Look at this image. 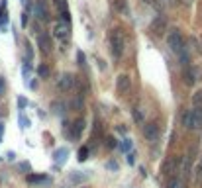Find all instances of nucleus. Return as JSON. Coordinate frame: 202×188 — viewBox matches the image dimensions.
Returning <instances> with one entry per match:
<instances>
[{
    "label": "nucleus",
    "mask_w": 202,
    "mask_h": 188,
    "mask_svg": "<svg viewBox=\"0 0 202 188\" xmlns=\"http://www.w3.org/2000/svg\"><path fill=\"white\" fill-rule=\"evenodd\" d=\"M110 47H112V55L114 57H122V53H124V33H122V30H118V27H114V30L110 32Z\"/></svg>",
    "instance_id": "1"
},
{
    "label": "nucleus",
    "mask_w": 202,
    "mask_h": 188,
    "mask_svg": "<svg viewBox=\"0 0 202 188\" xmlns=\"http://www.w3.org/2000/svg\"><path fill=\"white\" fill-rule=\"evenodd\" d=\"M167 45L171 47V51L175 53H181L183 51V35L179 30H171L167 35Z\"/></svg>",
    "instance_id": "2"
},
{
    "label": "nucleus",
    "mask_w": 202,
    "mask_h": 188,
    "mask_svg": "<svg viewBox=\"0 0 202 188\" xmlns=\"http://www.w3.org/2000/svg\"><path fill=\"white\" fill-rule=\"evenodd\" d=\"M149 30H151V33H155V35H163V33L167 32V22H165V18H163V16H155L151 20V24H149Z\"/></svg>",
    "instance_id": "3"
},
{
    "label": "nucleus",
    "mask_w": 202,
    "mask_h": 188,
    "mask_svg": "<svg viewBox=\"0 0 202 188\" xmlns=\"http://www.w3.org/2000/svg\"><path fill=\"white\" fill-rule=\"evenodd\" d=\"M69 33H71V30H69V24H67V22H57V24H55L53 35H55L57 39L67 41V39H69Z\"/></svg>",
    "instance_id": "4"
},
{
    "label": "nucleus",
    "mask_w": 202,
    "mask_h": 188,
    "mask_svg": "<svg viewBox=\"0 0 202 188\" xmlns=\"http://www.w3.org/2000/svg\"><path fill=\"white\" fill-rule=\"evenodd\" d=\"M88 178H91V172H86V171H77V172H71V175L67 176V180H69L71 184H80V182H86Z\"/></svg>",
    "instance_id": "5"
},
{
    "label": "nucleus",
    "mask_w": 202,
    "mask_h": 188,
    "mask_svg": "<svg viewBox=\"0 0 202 188\" xmlns=\"http://www.w3.org/2000/svg\"><path fill=\"white\" fill-rule=\"evenodd\" d=\"M130 86H132V82H130V77L128 75H118V78H116V88H118L120 94L130 92Z\"/></svg>",
    "instance_id": "6"
},
{
    "label": "nucleus",
    "mask_w": 202,
    "mask_h": 188,
    "mask_svg": "<svg viewBox=\"0 0 202 188\" xmlns=\"http://www.w3.org/2000/svg\"><path fill=\"white\" fill-rule=\"evenodd\" d=\"M34 14L37 16V20H41V22H47V20H49V12H47L45 2H43V0H37V2H35Z\"/></svg>",
    "instance_id": "7"
},
{
    "label": "nucleus",
    "mask_w": 202,
    "mask_h": 188,
    "mask_svg": "<svg viewBox=\"0 0 202 188\" xmlns=\"http://www.w3.org/2000/svg\"><path fill=\"white\" fill-rule=\"evenodd\" d=\"M143 135L149 141H157V137H159V127H157L155 124H145L143 126Z\"/></svg>",
    "instance_id": "8"
},
{
    "label": "nucleus",
    "mask_w": 202,
    "mask_h": 188,
    "mask_svg": "<svg viewBox=\"0 0 202 188\" xmlns=\"http://www.w3.org/2000/svg\"><path fill=\"white\" fill-rule=\"evenodd\" d=\"M37 45H39L41 53H45V55L51 53V39H49V35L39 33V35H37Z\"/></svg>",
    "instance_id": "9"
},
{
    "label": "nucleus",
    "mask_w": 202,
    "mask_h": 188,
    "mask_svg": "<svg viewBox=\"0 0 202 188\" xmlns=\"http://www.w3.org/2000/svg\"><path fill=\"white\" fill-rule=\"evenodd\" d=\"M179 163H181V159H179V157H171L169 161L165 163V167H163V171H165V175H169V176H175V175H177V167H179Z\"/></svg>",
    "instance_id": "10"
},
{
    "label": "nucleus",
    "mask_w": 202,
    "mask_h": 188,
    "mask_svg": "<svg viewBox=\"0 0 202 188\" xmlns=\"http://www.w3.org/2000/svg\"><path fill=\"white\" fill-rule=\"evenodd\" d=\"M75 84H77V81H75V77L69 75V73H65L61 78H59V88L61 90H71Z\"/></svg>",
    "instance_id": "11"
},
{
    "label": "nucleus",
    "mask_w": 202,
    "mask_h": 188,
    "mask_svg": "<svg viewBox=\"0 0 202 188\" xmlns=\"http://www.w3.org/2000/svg\"><path fill=\"white\" fill-rule=\"evenodd\" d=\"M183 77H184V82L189 84V86H192L194 82H196V78H198V71L194 69V67H184Z\"/></svg>",
    "instance_id": "12"
},
{
    "label": "nucleus",
    "mask_w": 202,
    "mask_h": 188,
    "mask_svg": "<svg viewBox=\"0 0 202 188\" xmlns=\"http://www.w3.org/2000/svg\"><path fill=\"white\" fill-rule=\"evenodd\" d=\"M67 155H69V149H67V147H59L55 153H53L55 163H57V165H65V163H67Z\"/></svg>",
    "instance_id": "13"
},
{
    "label": "nucleus",
    "mask_w": 202,
    "mask_h": 188,
    "mask_svg": "<svg viewBox=\"0 0 202 188\" xmlns=\"http://www.w3.org/2000/svg\"><path fill=\"white\" fill-rule=\"evenodd\" d=\"M202 127V108H196L192 110V129Z\"/></svg>",
    "instance_id": "14"
},
{
    "label": "nucleus",
    "mask_w": 202,
    "mask_h": 188,
    "mask_svg": "<svg viewBox=\"0 0 202 188\" xmlns=\"http://www.w3.org/2000/svg\"><path fill=\"white\" fill-rule=\"evenodd\" d=\"M83 129H85V120L80 118L77 120L73 124V131H71V137H80V133H83Z\"/></svg>",
    "instance_id": "15"
},
{
    "label": "nucleus",
    "mask_w": 202,
    "mask_h": 188,
    "mask_svg": "<svg viewBox=\"0 0 202 188\" xmlns=\"http://www.w3.org/2000/svg\"><path fill=\"white\" fill-rule=\"evenodd\" d=\"M167 188H186V184L181 176H171L167 182Z\"/></svg>",
    "instance_id": "16"
},
{
    "label": "nucleus",
    "mask_w": 202,
    "mask_h": 188,
    "mask_svg": "<svg viewBox=\"0 0 202 188\" xmlns=\"http://www.w3.org/2000/svg\"><path fill=\"white\" fill-rule=\"evenodd\" d=\"M28 182H32V184H37V182H39V184H49L51 180L47 176H43V175H29L28 176Z\"/></svg>",
    "instance_id": "17"
},
{
    "label": "nucleus",
    "mask_w": 202,
    "mask_h": 188,
    "mask_svg": "<svg viewBox=\"0 0 202 188\" xmlns=\"http://www.w3.org/2000/svg\"><path fill=\"white\" fill-rule=\"evenodd\" d=\"M181 121H183V126H184L186 129H190V131H192V112H190V110L183 112V116H181Z\"/></svg>",
    "instance_id": "18"
},
{
    "label": "nucleus",
    "mask_w": 202,
    "mask_h": 188,
    "mask_svg": "<svg viewBox=\"0 0 202 188\" xmlns=\"http://www.w3.org/2000/svg\"><path fill=\"white\" fill-rule=\"evenodd\" d=\"M132 145H133L132 139H130V137H126V139H122V143H120V151H122V153H130Z\"/></svg>",
    "instance_id": "19"
},
{
    "label": "nucleus",
    "mask_w": 202,
    "mask_h": 188,
    "mask_svg": "<svg viewBox=\"0 0 202 188\" xmlns=\"http://www.w3.org/2000/svg\"><path fill=\"white\" fill-rule=\"evenodd\" d=\"M37 75H39V78H49L51 69L47 67V65H39V67H37Z\"/></svg>",
    "instance_id": "20"
},
{
    "label": "nucleus",
    "mask_w": 202,
    "mask_h": 188,
    "mask_svg": "<svg viewBox=\"0 0 202 188\" xmlns=\"http://www.w3.org/2000/svg\"><path fill=\"white\" fill-rule=\"evenodd\" d=\"M192 104H194V108H202V90L192 94Z\"/></svg>",
    "instance_id": "21"
},
{
    "label": "nucleus",
    "mask_w": 202,
    "mask_h": 188,
    "mask_svg": "<svg viewBox=\"0 0 202 188\" xmlns=\"http://www.w3.org/2000/svg\"><path fill=\"white\" fill-rule=\"evenodd\" d=\"M88 159V147H80L79 149V161L83 163V161H86Z\"/></svg>",
    "instance_id": "22"
},
{
    "label": "nucleus",
    "mask_w": 202,
    "mask_h": 188,
    "mask_svg": "<svg viewBox=\"0 0 202 188\" xmlns=\"http://www.w3.org/2000/svg\"><path fill=\"white\" fill-rule=\"evenodd\" d=\"M28 126H29V120L26 118L24 114H20V127H22V129H26Z\"/></svg>",
    "instance_id": "23"
},
{
    "label": "nucleus",
    "mask_w": 202,
    "mask_h": 188,
    "mask_svg": "<svg viewBox=\"0 0 202 188\" xmlns=\"http://www.w3.org/2000/svg\"><path fill=\"white\" fill-rule=\"evenodd\" d=\"M116 10L118 12H124L126 10V2H124V0H116Z\"/></svg>",
    "instance_id": "24"
},
{
    "label": "nucleus",
    "mask_w": 202,
    "mask_h": 188,
    "mask_svg": "<svg viewBox=\"0 0 202 188\" xmlns=\"http://www.w3.org/2000/svg\"><path fill=\"white\" fill-rule=\"evenodd\" d=\"M26 106H28V100H26L24 96H20V98H18V108H20V110H24Z\"/></svg>",
    "instance_id": "25"
},
{
    "label": "nucleus",
    "mask_w": 202,
    "mask_h": 188,
    "mask_svg": "<svg viewBox=\"0 0 202 188\" xmlns=\"http://www.w3.org/2000/svg\"><path fill=\"white\" fill-rule=\"evenodd\" d=\"M106 169H110V171H118L116 161H108V163H106Z\"/></svg>",
    "instance_id": "26"
},
{
    "label": "nucleus",
    "mask_w": 202,
    "mask_h": 188,
    "mask_svg": "<svg viewBox=\"0 0 202 188\" xmlns=\"http://www.w3.org/2000/svg\"><path fill=\"white\" fill-rule=\"evenodd\" d=\"M106 145H108L110 149H114V147H116V139H114V137H108V139H106Z\"/></svg>",
    "instance_id": "27"
},
{
    "label": "nucleus",
    "mask_w": 202,
    "mask_h": 188,
    "mask_svg": "<svg viewBox=\"0 0 202 188\" xmlns=\"http://www.w3.org/2000/svg\"><path fill=\"white\" fill-rule=\"evenodd\" d=\"M4 90H6V82H4V77H0V96L4 94Z\"/></svg>",
    "instance_id": "28"
},
{
    "label": "nucleus",
    "mask_w": 202,
    "mask_h": 188,
    "mask_svg": "<svg viewBox=\"0 0 202 188\" xmlns=\"http://www.w3.org/2000/svg\"><path fill=\"white\" fill-rule=\"evenodd\" d=\"M32 47H29V43H28V45H26V57H28V59H32Z\"/></svg>",
    "instance_id": "29"
},
{
    "label": "nucleus",
    "mask_w": 202,
    "mask_h": 188,
    "mask_svg": "<svg viewBox=\"0 0 202 188\" xmlns=\"http://www.w3.org/2000/svg\"><path fill=\"white\" fill-rule=\"evenodd\" d=\"M196 176H198V180L202 182V165H198V167H196Z\"/></svg>",
    "instance_id": "30"
},
{
    "label": "nucleus",
    "mask_w": 202,
    "mask_h": 188,
    "mask_svg": "<svg viewBox=\"0 0 202 188\" xmlns=\"http://www.w3.org/2000/svg\"><path fill=\"white\" fill-rule=\"evenodd\" d=\"M133 118H136L137 121H141V120H143V114H141V112H137V110H136V112H133Z\"/></svg>",
    "instance_id": "31"
},
{
    "label": "nucleus",
    "mask_w": 202,
    "mask_h": 188,
    "mask_svg": "<svg viewBox=\"0 0 202 188\" xmlns=\"http://www.w3.org/2000/svg\"><path fill=\"white\" fill-rule=\"evenodd\" d=\"M77 59H79V65H85V55L80 53V51L77 53Z\"/></svg>",
    "instance_id": "32"
},
{
    "label": "nucleus",
    "mask_w": 202,
    "mask_h": 188,
    "mask_svg": "<svg viewBox=\"0 0 202 188\" xmlns=\"http://www.w3.org/2000/svg\"><path fill=\"white\" fill-rule=\"evenodd\" d=\"M20 171H29V163H20Z\"/></svg>",
    "instance_id": "33"
},
{
    "label": "nucleus",
    "mask_w": 202,
    "mask_h": 188,
    "mask_svg": "<svg viewBox=\"0 0 202 188\" xmlns=\"http://www.w3.org/2000/svg\"><path fill=\"white\" fill-rule=\"evenodd\" d=\"M26 26H28V14L22 16V27H26Z\"/></svg>",
    "instance_id": "34"
},
{
    "label": "nucleus",
    "mask_w": 202,
    "mask_h": 188,
    "mask_svg": "<svg viewBox=\"0 0 202 188\" xmlns=\"http://www.w3.org/2000/svg\"><path fill=\"white\" fill-rule=\"evenodd\" d=\"M116 131L124 135V133H126V126H118V127H116Z\"/></svg>",
    "instance_id": "35"
},
{
    "label": "nucleus",
    "mask_w": 202,
    "mask_h": 188,
    "mask_svg": "<svg viewBox=\"0 0 202 188\" xmlns=\"http://www.w3.org/2000/svg\"><path fill=\"white\" fill-rule=\"evenodd\" d=\"M128 163H130V165L136 163V159H133V153H128Z\"/></svg>",
    "instance_id": "36"
},
{
    "label": "nucleus",
    "mask_w": 202,
    "mask_h": 188,
    "mask_svg": "<svg viewBox=\"0 0 202 188\" xmlns=\"http://www.w3.org/2000/svg\"><path fill=\"white\" fill-rule=\"evenodd\" d=\"M6 159H8V161H14V159H16V155H14V153H12V151H10V153H8V155H6Z\"/></svg>",
    "instance_id": "37"
},
{
    "label": "nucleus",
    "mask_w": 202,
    "mask_h": 188,
    "mask_svg": "<svg viewBox=\"0 0 202 188\" xmlns=\"http://www.w3.org/2000/svg\"><path fill=\"white\" fill-rule=\"evenodd\" d=\"M143 2H145V4H151V6H153V4H157V0H143Z\"/></svg>",
    "instance_id": "38"
},
{
    "label": "nucleus",
    "mask_w": 202,
    "mask_h": 188,
    "mask_svg": "<svg viewBox=\"0 0 202 188\" xmlns=\"http://www.w3.org/2000/svg\"><path fill=\"white\" fill-rule=\"evenodd\" d=\"M2 131H4V126H2V124H0V135H2Z\"/></svg>",
    "instance_id": "39"
},
{
    "label": "nucleus",
    "mask_w": 202,
    "mask_h": 188,
    "mask_svg": "<svg viewBox=\"0 0 202 188\" xmlns=\"http://www.w3.org/2000/svg\"><path fill=\"white\" fill-rule=\"evenodd\" d=\"M0 143H2V135H0Z\"/></svg>",
    "instance_id": "40"
},
{
    "label": "nucleus",
    "mask_w": 202,
    "mask_h": 188,
    "mask_svg": "<svg viewBox=\"0 0 202 188\" xmlns=\"http://www.w3.org/2000/svg\"><path fill=\"white\" fill-rule=\"evenodd\" d=\"M165 2H173V0H165Z\"/></svg>",
    "instance_id": "41"
},
{
    "label": "nucleus",
    "mask_w": 202,
    "mask_h": 188,
    "mask_svg": "<svg viewBox=\"0 0 202 188\" xmlns=\"http://www.w3.org/2000/svg\"><path fill=\"white\" fill-rule=\"evenodd\" d=\"M200 165H202V159H200Z\"/></svg>",
    "instance_id": "42"
}]
</instances>
